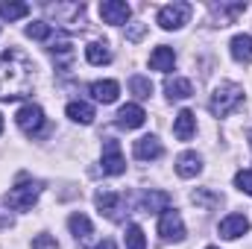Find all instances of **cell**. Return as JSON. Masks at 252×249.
<instances>
[{
  "label": "cell",
  "mask_w": 252,
  "mask_h": 249,
  "mask_svg": "<svg viewBox=\"0 0 252 249\" xmlns=\"http://www.w3.org/2000/svg\"><path fill=\"white\" fill-rule=\"evenodd\" d=\"M32 62L18 53V50H6L0 53V100H21L32 91Z\"/></svg>",
  "instance_id": "obj_1"
},
{
  "label": "cell",
  "mask_w": 252,
  "mask_h": 249,
  "mask_svg": "<svg viewBox=\"0 0 252 249\" xmlns=\"http://www.w3.org/2000/svg\"><path fill=\"white\" fill-rule=\"evenodd\" d=\"M241 103H244V88H241L238 82H220V85L214 88L211 100H208V112H211L214 118H226V115H232Z\"/></svg>",
  "instance_id": "obj_2"
},
{
  "label": "cell",
  "mask_w": 252,
  "mask_h": 249,
  "mask_svg": "<svg viewBox=\"0 0 252 249\" xmlns=\"http://www.w3.org/2000/svg\"><path fill=\"white\" fill-rule=\"evenodd\" d=\"M38 193H41V185H38V182H30L27 176H21L18 185L9 187L6 202H9V208H15V211H30V208L35 205Z\"/></svg>",
  "instance_id": "obj_3"
},
{
  "label": "cell",
  "mask_w": 252,
  "mask_h": 249,
  "mask_svg": "<svg viewBox=\"0 0 252 249\" xmlns=\"http://www.w3.org/2000/svg\"><path fill=\"white\" fill-rule=\"evenodd\" d=\"M190 18V3H182V0H173L167 6L158 9V27L161 30H182Z\"/></svg>",
  "instance_id": "obj_4"
},
{
  "label": "cell",
  "mask_w": 252,
  "mask_h": 249,
  "mask_svg": "<svg viewBox=\"0 0 252 249\" xmlns=\"http://www.w3.org/2000/svg\"><path fill=\"white\" fill-rule=\"evenodd\" d=\"M158 235H161V241H173V244L185 241V223H182V214L176 208L161 211V217H158Z\"/></svg>",
  "instance_id": "obj_5"
},
{
  "label": "cell",
  "mask_w": 252,
  "mask_h": 249,
  "mask_svg": "<svg viewBox=\"0 0 252 249\" xmlns=\"http://www.w3.org/2000/svg\"><path fill=\"white\" fill-rule=\"evenodd\" d=\"M126 170V158L121 153V144L115 138H106L103 141V173L106 176H121Z\"/></svg>",
  "instance_id": "obj_6"
},
{
  "label": "cell",
  "mask_w": 252,
  "mask_h": 249,
  "mask_svg": "<svg viewBox=\"0 0 252 249\" xmlns=\"http://www.w3.org/2000/svg\"><path fill=\"white\" fill-rule=\"evenodd\" d=\"M15 124L21 126L27 135H35V132H41V126H44V109L35 106V103H27V106L18 109Z\"/></svg>",
  "instance_id": "obj_7"
},
{
  "label": "cell",
  "mask_w": 252,
  "mask_h": 249,
  "mask_svg": "<svg viewBox=\"0 0 252 249\" xmlns=\"http://www.w3.org/2000/svg\"><path fill=\"white\" fill-rule=\"evenodd\" d=\"M132 15V6L126 0H103L100 3V18L106 24H126Z\"/></svg>",
  "instance_id": "obj_8"
},
{
  "label": "cell",
  "mask_w": 252,
  "mask_h": 249,
  "mask_svg": "<svg viewBox=\"0 0 252 249\" xmlns=\"http://www.w3.org/2000/svg\"><path fill=\"white\" fill-rule=\"evenodd\" d=\"M217 232H220V238H226V241H238L241 235L250 232V220H247L244 214H229V217L220 220Z\"/></svg>",
  "instance_id": "obj_9"
},
{
  "label": "cell",
  "mask_w": 252,
  "mask_h": 249,
  "mask_svg": "<svg viewBox=\"0 0 252 249\" xmlns=\"http://www.w3.org/2000/svg\"><path fill=\"white\" fill-rule=\"evenodd\" d=\"M132 153H135V158H141V161H156V158H161L164 147H161V141H158L156 135H144V138L135 141Z\"/></svg>",
  "instance_id": "obj_10"
},
{
  "label": "cell",
  "mask_w": 252,
  "mask_h": 249,
  "mask_svg": "<svg viewBox=\"0 0 252 249\" xmlns=\"http://www.w3.org/2000/svg\"><path fill=\"white\" fill-rule=\"evenodd\" d=\"M144 124H147V112H144L138 103L121 106V112H118V126H124V129H141Z\"/></svg>",
  "instance_id": "obj_11"
},
{
  "label": "cell",
  "mask_w": 252,
  "mask_h": 249,
  "mask_svg": "<svg viewBox=\"0 0 252 249\" xmlns=\"http://www.w3.org/2000/svg\"><path fill=\"white\" fill-rule=\"evenodd\" d=\"M91 97L97 100V103H103V106H109V103H115L118 100V94H121V85L115 82V79H97V82H91Z\"/></svg>",
  "instance_id": "obj_12"
},
{
  "label": "cell",
  "mask_w": 252,
  "mask_h": 249,
  "mask_svg": "<svg viewBox=\"0 0 252 249\" xmlns=\"http://www.w3.org/2000/svg\"><path fill=\"white\" fill-rule=\"evenodd\" d=\"M94 202H97L100 214H106L109 220H118V211H121V205H124V196L115 193V190H100V193L94 196Z\"/></svg>",
  "instance_id": "obj_13"
},
{
  "label": "cell",
  "mask_w": 252,
  "mask_h": 249,
  "mask_svg": "<svg viewBox=\"0 0 252 249\" xmlns=\"http://www.w3.org/2000/svg\"><path fill=\"white\" fill-rule=\"evenodd\" d=\"M176 173H179L182 179H193V176H199V173H202V158H199L193 150H185V153L176 158Z\"/></svg>",
  "instance_id": "obj_14"
},
{
  "label": "cell",
  "mask_w": 252,
  "mask_h": 249,
  "mask_svg": "<svg viewBox=\"0 0 252 249\" xmlns=\"http://www.w3.org/2000/svg\"><path fill=\"white\" fill-rule=\"evenodd\" d=\"M167 208H170V193H164V190H147L141 196L144 214H156V211H167Z\"/></svg>",
  "instance_id": "obj_15"
},
{
  "label": "cell",
  "mask_w": 252,
  "mask_h": 249,
  "mask_svg": "<svg viewBox=\"0 0 252 249\" xmlns=\"http://www.w3.org/2000/svg\"><path fill=\"white\" fill-rule=\"evenodd\" d=\"M164 94H167L170 103H173V100H188L190 94H193V85H190V79H185V76H167Z\"/></svg>",
  "instance_id": "obj_16"
},
{
  "label": "cell",
  "mask_w": 252,
  "mask_h": 249,
  "mask_svg": "<svg viewBox=\"0 0 252 249\" xmlns=\"http://www.w3.org/2000/svg\"><path fill=\"white\" fill-rule=\"evenodd\" d=\"M193 132H196V115H193L190 109H182V112L176 115V121H173V135H176L179 141H190Z\"/></svg>",
  "instance_id": "obj_17"
},
{
  "label": "cell",
  "mask_w": 252,
  "mask_h": 249,
  "mask_svg": "<svg viewBox=\"0 0 252 249\" xmlns=\"http://www.w3.org/2000/svg\"><path fill=\"white\" fill-rule=\"evenodd\" d=\"M64 115L73 121V124H94V106L91 103H82V100H70L67 106H64Z\"/></svg>",
  "instance_id": "obj_18"
},
{
  "label": "cell",
  "mask_w": 252,
  "mask_h": 249,
  "mask_svg": "<svg viewBox=\"0 0 252 249\" xmlns=\"http://www.w3.org/2000/svg\"><path fill=\"white\" fill-rule=\"evenodd\" d=\"M173 64H176V53H173V47H167V44H158V47L150 53V67H153V70L167 73V70H173Z\"/></svg>",
  "instance_id": "obj_19"
},
{
  "label": "cell",
  "mask_w": 252,
  "mask_h": 249,
  "mask_svg": "<svg viewBox=\"0 0 252 249\" xmlns=\"http://www.w3.org/2000/svg\"><path fill=\"white\" fill-rule=\"evenodd\" d=\"M67 229H70V235H73L79 244H85V241L94 235V226H91V220H88L85 214H79V211L67 217Z\"/></svg>",
  "instance_id": "obj_20"
},
{
  "label": "cell",
  "mask_w": 252,
  "mask_h": 249,
  "mask_svg": "<svg viewBox=\"0 0 252 249\" xmlns=\"http://www.w3.org/2000/svg\"><path fill=\"white\" fill-rule=\"evenodd\" d=\"M244 9H247V3H220V6H211V12L217 15V27H229Z\"/></svg>",
  "instance_id": "obj_21"
},
{
  "label": "cell",
  "mask_w": 252,
  "mask_h": 249,
  "mask_svg": "<svg viewBox=\"0 0 252 249\" xmlns=\"http://www.w3.org/2000/svg\"><path fill=\"white\" fill-rule=\"evenodd\" d=\"M229 50H232V56H235L238 62H250L252 59V35H247V32L235 35V38L229 41Z\"/></svg>",
  "instance_id": "obj_22"
},
{
  "label": "cell",
  "mask_w": 252,
  "mask_h": 249,
  "mask_svg": "<svg viewBox=\"0 0 252 249\" xmlns=\"http://www.w3.org/2000/svg\"><path fill=\"white\" fill-rule=\"evenodd\" d=\"M85 59L91 64H109L112 62V50H109L106 41H91V44L85 47Z\"/></svg>",
  "instance_id": "obj_23"
},
{
  "label": "cell",
  "mask_w": 252,
  "mask_h": 249,
  "mask_svg": "<svg viewBox=\"0 0 252 249\" xmlns=\"http://www.w3.org/2000/svg\"><path fill=\"white\" fill-rule=\"evenodd\" d=\"M30 15V6L21 3V0H6L0 3V18L3 21H18V18H27Z\"/></svg>",
  "instance_id": "obj_24"
},
{
  "label": "cell",
  "mask_w": 252,
  "mask_h": 249,
  "mask_svg": "<svg viewBox=\"0 0 252 249\" xmlns=\"http://www.w3.org/2000/svg\"><path fill=\"white\" fill-rule=\"evenodd\" d=\"M27 38H35V41H47L50 35H53V27L47 24V21H32V24H27Z\"/></svg>",
  "instance_id": "obj_25"
},
{
  "label": "cell",
  "mask_w": 252,
  "mask_h": 249,
  "mask_svg": "<svg viewBox=\"0 0 252 249\" xmlns=\"http://www.w3.org/2000/svg\"><path fill=\"white\" fill-rule=\"evenodd\" d=\"M129 91H132L138 100H150V94H153V82H150L147 76H138V73H135V76L129 79Z\"/></svg>",
  "instance_id": "obj_26"
},
{
  "label": "cell",
  "mask_w": 252,
  "mask_h": 249,
  "mask_svg": "<svg viewBox=\"0 0 252 249\" xmlns=\"http://www.w3.org/2000/svg\"><path fill=\"white\" fill-rule=\"evenodd\" d=\"M126 249H147V241H144V229L141 226H126Z\"/></svg>",
  "instance_id": "obj_27"
},
{
  "label": "cell",
  "mask_w": 252,
  "mask_h": 249,
  "mask_svg": "<svg viewBox=\"0 0 252 249\" xmlns=\"http://www.w3.org/2000/svg\"><path fill=\"white\" fill-rule=\"evenodd\" d=\"M50 53H53V56H62V67H67V64H70V56H73V50H70V41H67V38L53 41V44H50Z\"/></svg>",
  "instance_id": "obj_28"
},
{
  "label": "cell",
  "mask_w": 252,
  "mask_h": 249,
  "mask_svg": "<svg viewBox=\"0 0 252 249\" xmlns=\"http://www.w3.org/2000/svg\"><path fill=\"white\" fill-rule=\"evenodd\" d=\"M235 187L244 190L247 196H252V170H238L235 173Z\"/></svg>",
  "instance_id": "obj_29"
},
{
  "label": "cell",
  "mask_w": 252,
  "mask_h": 249,
  "mask_svg": "<svg viewBox=\"0 0 252 249\" xmlns=\"http://www.w3.org/2000/svg\"><path fill=\"white\" fill-rule=\"evenodd\" d=\"M32 249H59V247H56V241H53L50 235H38V238L32 241Z\"/></svg>",
  "instance_id": "obj_30"
},
{
  "label": "cell",
  "mask_w": 252,
  "mask_h": 249,
  "mask_svg": "<svg viewBox=\"0 0 252 249\" xmlns=\"http://www.w3.org/2000/svg\"><path fill=\"white\" fill-rule=\"evenodd\" d=\"M144 32H147V27H144V24H132V27L126 30V38H129V41H141V38H144Z\"/></svg>",
  "instance_id": "obj_31"
},
{
  "label": "cell",
  "mask_w": 252,
  "mask_h": 249,
  "mask_svg": "<svg viewBox=\"0 0 252 249\" xmlns=\"http://www.w3.org/2000/svg\"><path fill=\"white\" fill-rule=\"evenodd\" d=\"M94 249H118V247H115V241H112V238H106V241H100Z\"/></svg>",
  "instance_id": "obj_32"
},
{
  "label": "cell",
  "mask_w": 252,
  "mask_h": 249,
  "mask_svg": "<svg viewBox=\"0 0 252 249\" xmlns=\"http://www.w3.org/2000/svg\"><path fill=\"white\" fill-rule=\"evenodd\" d=\"M0 132H3V115H0Z\"/></svg>",
  "instance_id": "obj_33"
},
{
  "label": "cell",
  "mask_w": 252,
  "mask_h": 249,
  "mask_svg": "<svg viewBox=\"0 0 252 249\" xmlns=\"http://www.w3.org/2000/svg\"><path fill=\"white\" fill-rule=\"evenodd\" d=\"M250 147H252V135H250Z\"/></svg>",
  "instance_id": "obj_34"
},
{
  "label": "cell",
  "mask_w": 252,
  "mask_h": 249,
  "mask_svg": "<svg viewBox=\"0 0 252 249\" xmlns=\"http://www.w3.org/2000/svg\"><path fill=\"white\" fill-rule=\"evenodd\" d=\"M208 249H217V247H208Z\"/></svg>",
  "instance_id": "obj_35"
}]
</instances>
